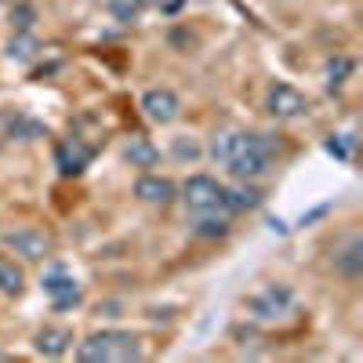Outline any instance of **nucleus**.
<instances>
[{"label": "nucleus", "instance_id": "23", "mask_svg": "<svg viewBox=\"0 0 363 363\" xmlns=\"http://www.w3.org/2000/svg\"><path fill=\"white\" fill-rule=\"evenodd\" d=\"M131 4H135V8L142 11V8H160V4H164V0H131Z\"/></svg>", "mask_w": 363, "mask_h": 363}, {"label": "nucleus", "instance_id": "2", "mask_svg": "<svg viewBox=\"0 0 363 363\" xmlns=\"http://www.w3.org/2000/svg\"><path fill=\"white\" fill-rule=\"evenodd\" d=\"M142 356V342L131 330H95L77 345L80 363H128Z\"/></svg>", "mask_w": 363, "mask_h": 363}, {"label": "nucleus", "instance_id": "3", "mask_svg": "<svg viewBox=\"0 0 363 363\" xmlns=\"http://www.w3.org/2000/svg\"><path fill=\"white\" fill-rule=\"evenodd\" d=\"M182 200L193 215H211V211H225V186L211 174H193L182 186Z\"/></svg>", "mask_w": 363, "mask_h": 363}, {"label": "nucleus", "instance_id": "6", "mask_svg": "<svg viewBox=\"0 0 363 363\" xmlns=\"http://www.w3.org/2000/svg\"><path fill=\"white\" fill-rule=\"evenodd\" d=\"M265 113L277 116V120H298V116L309 113V99L301 95L294 84L277 80V84H269V91H265Z\"/></svg>", "mask_w": 363, "mask_h": 363}, {"label": "nucleus", "instance_id": "13", "mask_svg": "<svg viewBox=\"0 0 363 363\" xmlns=\"http://www.w3.org/2000/svg\"><path fill=\"white\" fill-rule=\"evenodd\" d=\"M37 55H40V40L33 37V29H29V33H15L8 40V58H11V62H18V66L33 62Z\"/></svg>", "mask_w": 363, "mask_h": 363}, {"label": "nucleus", "instance_id": "21", "mask_svg": "<svg viewBox=\"0 0 363 363\" xmlns=\"http://www.w3.org/2000/svg\"><path fill=\"white\" fill-rule=\"evenodd\" d=\"M171 153H174L178 160H196V157H200V142L189 138V135H182V138L171 142Z\"/></svg>", "mask_w": 363, "mask_h": 363}, {"label": "nucleus", "instance_id": "16", "mask_svg": "<svg viewBox=\"0 0 363 363\" xmlns=\"http://www.w3.org/2000/svg\"><path fill=\"white\" fill-rule=\"evenodd\" d=\"M11 33H29L37 22V4H29V0H11Z\"/></svg>", "mask_w": 363, "mask_h": 363}, {"label": "nucleus", "instance_id": "5", "mask_svg": "<svg viewBox=\"0 0 363 363\" xmlns=\"http://www.w3.org/2000/svg\"><path fill=\"white\" fill-rule=\"evenodd\" d=\"M247 313L255 320H262V323H277L287 313H294V291L287 284H269L262 294H255L247 301Z\"/></svg>", "mask_w": 363, "mask_h": 363}, {"label": "nucleus", "instance_id": "4", "mask_svg": "<svg viewBox=\"0 0 363 363\" xmlns=\"http://www.w3.org/2000/svg\"><path fill=\"white\" fill-rule=\"evenodd\" d=\"M0 244H4L11 255L26 258V262H44L55 251V236L37 229V225H22V229H8L4 236H0Z\"/></svg>", "mask_w": 363, "mask_h": 363}, {"label": "nucleus", "instance_id": "10", "mask_svg": "<svg viewBox=\"0 0 363 363\" xmlns=\"http://www.w3.org/2000/svg\"><path fill=\"white\" fill-rule=\"evenodd\" d=\"M135 196L142 203H157V207H167L174 196H178V186L171 178H160V174H142L135 182Z\"/></svg>", "mask_w": 363, "mask_h": 363}, {"label": "nucleus", "instance_id": "17", "mask_svg": "<svg viewBox=\"0 0 363 363\" xmlns=\"http://www.w3.org/2000/svg\"><path fill=\"white\" fill-rule=\"evenodd\" d=\"M323 149H327L330 157H338V160L352 164V157H356V135H352V131H342V135H327Z\"/></svg>", "mask_w": 363, "mask_h": 363}, {"label": "nucleus", "instance_id": "20", "mask_svg": "<svg viewBox=\"0 0 363 363\" xmlns=\"http://www.w3.org/2000/svg\"><path fill=\"white\" fill-rule=\"evenodd\" d=\"M196 236H229V218H218V211H211V215H200Z\"/></svg>", "mask_w": 363, "mask_h": 363}, {"label": "nucleus", "instance_id": "22", "mask_svg": "<svg viewBox=\"0 0 363 363\" xmlns=\"http://www.w3.org/2000/svg\"><path fill=\"white\" fill-rule=\"evenodd\" d=\"M113 15L124 22V26H131V22L138 18V8L131 4V0H128V4H124V0H113Z\"/></svg>", "mask_w": 363, "mask_h": 363}, {"label": "nucleus", "instance_id": "8", "mask_svg": "<svg viewBox=\"0 0 363 363\" xmlns=\"http://www.w3.org/2000/svg\"><path fill=\"white\" fill-rule=\"evenodd\" d=\"M40 287H44V294L51 298V306L58 309V313H66V309H77L80 306V284L69 277V272L62 269V265H55L51 272H44V280H40Z\"/></svg>", "mask_w": 363, "mask_h": 363}, {"label": "nucleus", "instance_id": "24", "mask_svg": "<svg viewBox=\"0 0 363 363\" xmlns=\"http://www.w3.org/2000/svg\"><path fill=\"white\" fill-rule=\"evenodd\" d=\"M0 4H4V0H0Z\"/></svg>", "mask_w": 363, "mask_h": 363}, {"label": "nucleus", "instance_id": "7", "mask_svg": "<svg viewBox=\"0 0 363 363\" xmlns=\"http://www.w3.org/2000/svg\"><path fill=\"white\" fill-rule=\"evenodd\" d=\"M91 160H95V145H87L80 135L62 138V142L55 145V167H58V174H62V178H77V174H84Z\"/></svg>", "mask_w": 363, "mask_h": 363}, {"label": "nucleus", "instance_id": "12", "mask_svg": "<svg viewBox=\"0 0 363 363\" xmlns=\"http://www.w3.org/2000/svg\"><path fill=\"white\" fill-rule=\"evenodd\" d=\"M124 160H128L131 167H153V164L160 160V149L149 142L145 135H131V138L124 142Z\"/></svg>", "mask_w": 363, "mask_h": 363}, {"label": "nucleus", "instance_id": "9", "mask_svg": "<svg viewBox=\"0 0 363 363\" xmlns=\"http://www.w3.org/2000/svg\"><path fill=\"white\" fill-rule=\"evenodd\" d=\"M142 113L153 120V124H174L182 116V99L171 87H149L142 95Z\"/></svg>", "mask_w": 363, "mask_h": 363}, {"label": "nucleus", "instance_id": "15", "mask_svg": "<svg viewBox=\"0 0 363 363\" xmlns=\"http://www.w3.org/2000/svg\"><path fill=\"white\" fill-rule=\"evenodd\" d=\"M0 291L11 294V298H18L26 291V272L11 258H0Z\"/></svg>", "mask_w": 363, "mask_h": 363}, {"label": "nucleus", "instance_id": "18", "mask_svg": "<svg viewBox=\"0 0 363 363\" xmlns=\"http://www.w3.org/2000/svg\"><path fill=\"white\" fill-rule=\"evenodd\" d=\"M262 203V193L251 186H240V189H225V211H255Z\"/></svg>", "mask_w": 363, "mask_h": 363}, {"label": "nucleus", "instance_id": "14", "mask_svg": "<svg viewBox=\"0 0 363 363\" xmlns=\"http://www.w3.org/2000/svg\"><path fill=\"white\" fill-rule=\"evenodd\" d=\"M335 265L345 272L349 280H359V272H363V240H349V247L342 255H335Z\"/></svg>", "mask_w": 363, "mask_h": 363}, {"label": "nucleus", "instance_id": "19", "mask_svg": "<svg viewBox=\"0 0 363 363\" xmlns=\"http://www.w3.org/2000/svg\"><path fill=\"white\" fill-rule=\"evenodd\" d=\"M349 77H352V58H345V55H335V58L327 62V69H323V80H327L330 91L342 87Z\"/></svg>", "mask_w": 363, "mask_h": 363}, {"label": "nucleus", "instance_id": "1", "mask_svg": "<svg viewBox=\"0 0 363 363\" xmlns=\"http://www.w3.org/2000/svg\"><path fill=\"white\" fill-rule=\"evenodd\" d=\"M277 149H280V142L272 138V135L225 128V131L215 135V142H211V157H215L233 178H240V182H255V178L269 174Z\"/></svg>", "mask_w": 363, "mask_h": 363}, {"label": "nucleus", "instance_id": "11", "mask_svg": "<svg viewBox=\"0 0 363 363\" xmlns=\"http://www.w3.org/2000/svg\"><path fill=\"white\" fill-rule=\"evenodd\" d=\"M40 356H66L73 345V330L69 327H40L37 338H33Z\"/></svg>", "mask_w": 363, "mask_h": 363}]
</instances>
